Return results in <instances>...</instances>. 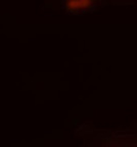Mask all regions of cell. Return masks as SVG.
<instances>
[{"label": "cell", "mask_w": 137, "mask_h": 147, "mask_svg": "<svg viewBox=\"0 0 137 147\" xmlns=\"http://www.w3.org/2000/svg\"><path fill=\"white\" fill-rule=\"evenodd\" d=\"M88 3V0H70L68 1V7L70 9L72 8H80L84 7Z\"/></svg>", "instance_id": "cell-1"}]
</instances>
